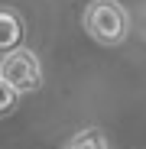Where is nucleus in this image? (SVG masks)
I'll use <instances>...</instances> for the list:
<instances>
[{
	"mask_svg": "<svg viewBox=\"0 0 146 149\" xmlns=\"http://www.w3.org/2000/svg\"><path fill=\"white\" fill-rule=\"evenodd\" d=\"M85 33L101 45H120L130 36V13L117 0H91L85 7Z\"/></svg>",
	"mask_w": 146,
	"mask_h": 149,
	"instance_id": "f257e3e1",
	"label": "nucleus"
},
{
	"mask_svg": "<svg viewBox=\"0 0 146 149\" xmlns=\"http://www.w3.org/2000/svg\"><path fill=\"white\" fill-rule=\"evenodd\" d=\"M0 81H7L13 84L20 94H26V91H36L42 84V68H39V58L33 49H10V52L0 58Z\"/></svg>",
	"mask_w": 146,
	"mask_h": 149,
	"instance_id": "f03ea898",
	"label": "nucleus"
},
{
	"mask_svg": "<svg viewBox=\"0 0 146 149\" xmlns=\"http://www.w3.org/2000/svg\"><path fill=\"white\" fill-rule=\"evenodd\" d=\"M23 39V19L13 10H0V52L16 49Z\"/></svg>",
	"mask_w": 146,
	"mask_h": 149,
	"instance_id": "7ed1b4c3",
	"label": "nucleus"
},
{
	"mask_svg": "<svg viewBox=\"0 0 146 149\" xmlns=\"http://www.w3.org/2000/svg\"><path fill=\"white\" fill-rule=\"evenodd\" d=\"M68 149H107V139H104L101 130H81V133L71 136Z\"/></svg>",
	"mask_w": 146,
	"mask_h": 149,
	"instance_id": "20e7f679",
	"label": "nucleus"
},
{
	"mask_svg": "<svg viewBox=\"0 0 146 149\" xmlns=\"http://www.w3.org/2000/svg\"><path fill=\"white\" fill-rule=\"evenodd\" d=\"M16 97H20V91H16L13 84L0 81V117H3V113H10V107L16 104Z\"/></svg>",
	"mask_w": 146,
	"mask_h": 149,
	"instance_id": "39448f33",
	"label": "nucleus"
}]
</instances>
